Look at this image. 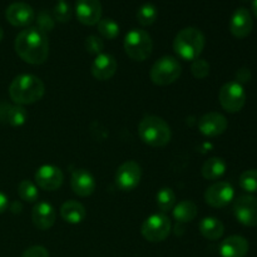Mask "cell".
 Segmentation results:
<instances>
[{
    "label": "cell",
    "instance_id": "6da1fadb",
    "mask_svg": "<svg viewBox=\"0 0 257 257\" xmlns=\"http://www.w3.org/2000/svg\"><path fill=\"white\" fill-rule=\"evenodd\" d=\"M15 52L24 60L33 65L43 64L49 55V40L45 33L38 28H27L15 38Z\"/></svg>",
    "mask_w": 257,
    "mask_h": 257
},
{
    "label": "cell",
    "instance_id": "7a4b0ae2",
    "mask_svg": "<svg viewBox=\"0 0 257 257\" xmlns=\"http://www.w3.org/2000/svg\"><path fill=\"white\" fill-rule=\"evenodd\" d=\"M45 85L42 79L33 74H20L13 79L9 87V95L18 105L33 104L43 98Z\"/></svg>",
    "mask_w": 257,
    "mask_h": 257
},
{
    "label": "cell",
    "instance_id": "3957f363",
    "mask_svg": "<svg viewBox=\"0 0 257 257\" xmlns=\"http://www.w3.org/2000/svg\"><path fill=\"white\" fill-rule=\"evenodd\" d=\"M206 45L205 35L197 28H185L176 35L173 50L183 60L198 59Z\"/></svg>",
    "mask_w": 257,
    "mask_h": 257
},
{
    "label": "cell",
    "instance_id": "277c9868",
    "mask_svg": "<svg viewBox=\"0 0 257 257\" xmlns=\"http://www.w3.org/2000/svg\"><path fill=\"white\" fill-rule=\"evenodd\" d=\"M138 135L151 147H165L171 141V128L165 119L157 115H147L138 124Z\"/></svg>",
    "mask_w": 257,
    "mask_h": 257
},
{
    "label": "cell",
    "instance_id": "5b68a950",
    "mask_svg": "<svg viewBox=\"0 0 257 257\" xmlns=\"http://www.w3.org/2000/svg\"><path fill=\"white\" fill-rule=\"evenodd\" d=\"M124 50L131 59L143 62L152 54L153 42L151 35L143 29H132L125 34Z\"/></svg>",
    "mask_w": 257,
    "mask_h": 257
},
{
    "label": "cell",
    "instance_id": "8992f818",
    "mask_svg": "<svg viewBox=\"0 0 257 257\" xmlns=\"http://www.w3.org/2000/svg\"><path fill=\"white\" fill-rule=\"evenodd\" d=\"M182 67L175 57L165 55L152 65L150 77L157 85H170L180 78Z\"/></svg>",
    "mask_w": 257,
    "mask_h": 257
},
{
    "label": "cell",
    "instance_id": "52a82bcc",
    "mask_svg": "<svg viewBox=\"0 0 257 257\" xmlns=\"http://www.w3.org/2000/svg\"><path fill=\"white\" fill-rule=\"evenodd\" d=\"M171 232V221L165 213H155L146 218L141 227V233L150 242H161Z\"/></svg>",
    "mask_w": 257,
    "mask_h": 257
},
{
    "label": "cell",
    "instance_id": "ba28073f",
    "mask_svg": "<svg viewBox=\"0 0 257 257\" xmlns=\"http://www.w3.org/2000/svg\"><path fill=\"white\" fill-rule=\"evenodd\" d=\"M218 100L226 112H240L246 103V93L242 84L238 82H228L223 84L218 93Z\"/></svg>",
    "mask_w": 257,
    "mask_h": 257
},
{
    "label": "cell",
    "instance_id": "9c48e42d",
    "mask_svg": "<svg viewBox=\"0 0 257 257\" xmlns=\"http://www.w3.org/2000/svg\"><path fill=\"white\" fill-rule=\"evenodd\" d=\"M142 170L135 161H127L118 167L115 172V185L120 191L130 192L133 191L141 182Z\"/></svg>",
    "mask_w": 257,
    "mask_h": 257
},
{
    "label": "cell",
    "instance_id": "30bf717a",
    "mask_svg": "<svg viewBox=\"0 0 257 257\" xmlns=\"http://www.w3.org/2000/svg\"><path fill=\"white\" fill-rule=\"evenodd\" d=\"M233 213L237 221L248 227L257 226V198L253 196H240L233 203Z\"/></svg>",
    "mask_w": 257,
    "mask_h": 257
},
{
    "label": "cell",
    "instance_id": "8fae6325",
    "mask_svg": "<svg viewBox=\"0 0 257 257\" xmlns=\"http://www.w3.org/2000/svg\"><path fill=\"white\" fill-rule=\"evenodd\" d=\"M233 197H235V190L230 183L225 181L213 183L205 192L206 203L215 208L225 207L233 200Z\"/></svg>",
    "mask_w": 257,
    "mask_h": 257
},
{
    "label": "cell",
    "instance_id": "7c38bea8",
    "mask_svg": "<svg viewBox=\"0 0 257 257\" xmlns=\"http://www.w3.org/2000/svg\"><path fill=\"white\" fill-rule=\"evenodd\" d=\"M35 182L42 190L55 191L62 187L64 182V175L59 167L45 165L38 168L35 172Z\"/></svg>",
    "mask_w": 257,
    "mask_h": 257
},
{
    "label": "cell",
    "instance_id": "4fadbf2b",
    "mask_svg": "<svg viewBox=\"0 0 257 257\" xmlns=\"http://www.w3.org/2000/svg\"><path fill=\"white\" fill-rule=\"evenodd\" d=\"M75 15L82 24L92 27L102 19V4L99 0H77Z\"/></svg>",
    "mask_w": 257,
    "mask_h": 257
},
{
    "label": "cell",
    "instance_id": "5bb4252c",
    "mask_svg": "<svg viewBox=\"0 0 257 257\" xmlns=\"http://www.w3.org/2000/svg\"><path fill=\"white\" fill-rule=\"evenodd\" d=\"M227 119L217 112L206 113L198 120V130L206 137H217L227 130Z\"/></svg>",
    "mask_w": 257,
    "mask_h": 257
},
{
    "label": "cell",
    "instance_id": "9a60e30c",
    "mask_svg": "<svg viewBox=\"0 0 257 257\" xmlns=\"http://www.w3.org/2000/svg\"><path fill=\"white\" fill-rule=\"evenodd\" d=\"M5 17L13 27L24 28L34 22L35 13L33 8L25 3H13L8 7Z\"/></svg>",
    "mask_w": 257,
    "mask_h": 257
},
{
    "label": "cell",
    "instance_id": "2e32d148",
    "mask_svg": "<svg viewBox=\"0 0 257 257\" xmlns=\"http://www.w3.org/2000/svg\"><path fill=\"white\" fill-rule=\"evenodd\" d=\"M253 22L251 13L246 8H238L235 10L230 20V32L237 39L248 37L252 32Z\"/></svg>",
    "mask_w": 257,
    "mask_h": 257
},
{
    "label": "cell",
    "instance_id": "e0dca14e",
    "mask_svg": "<svg viewBox=\"0 0 257 257\" xmlns=\"http://www.w3.org/2000/svg\"><path fill=\"white\" fill-rule=\"evenodd\" d=\"M70 186L75 195H78L79 197H88L94 192L95 180L89 171L79 168L72 173Z\"/></svg>",
    "mask_w": 257,
    "mask_h": 257
},
{
    "label": "cell",
    "instance_id": "ac0fdd59",
    "mask_svg": "<svg viewBox=\"0 0 257 257\" xmlns=\"http://www.w3.org/2000/svg\"><path fill=\"white\" fill-rule=\"evenodd\" d=\"M117 60L112 54L100 53L92 64V74L98 80H109L117 72Z\"/></svg>",
    "mask_w": 257,
    "mask_h": 257
},
{
    "label": "cell",
    "instance_id": "d6986e66",
    "mask_svg": "<svg viewBox=\"0 0 257 257\" xmlns=\"http://www.w3.org/2000/svg\"><path fill=\"white\" fill-rule=\"evenodd\" d=\"M55 217H57V213H55L54 207H53L50 203L39 202L34 206V208H33V223H34L35 227L39 228V230L45 231L52 228L53 225L55 223Z\"/></svg>",
    "mask_w": 257,
    "mask_h": 257
},
{
    "label": "cell",
    "instance_id": "ffe728a7",
    "mask_svg": "<svg viewBox=\"0 0 257 257\" xmlns=\"http://www.w3.org/2000/svg\"><path fill=\"white\" fill-rule=\"evenodd\" d=\"M248 248L250 245L245 237L233 235L221 242L220 255L221 257H245L247 255Z\"/></svg>",
    "mask_w": 257,
    "mask_h": 257
},
{
    "label": "cell",
    "instance_id": "44dd1931",
    "mask_svg": "<svg viewBox=\"0 0 257 257\" xmlns=\"http://www.w3.org/2000/svg\"><path fill=\"white\" fill-rule=\"evenodd\" d=\"M28 119V113L22 105H12L9 103H0V123L12 127H20Z\"/></svg>",
    "mask_w": 257,
    "mask_h": 257
},
{
    "label": "cell",
    "instance_id": "7402d4cb",
    "mask_svg": "<svg viewBox=\"0 0 257 257\" xmlns=\"http://www.w3.org/2000/svg\"><path fill=\"white\" fill-rule=\"evenodd\" d=\"M60 216L65 222L77 225L84 221L87 211L84 206L78 201H67L60 207Z\"/></svg>",
    "mask_w": 257,
    "mask_h": 257
},
{
    "label": "cell",
    "instance_id": "603a6c76",
    "mask_svg": "<svg viewBox=\"0 0 257 257\" xmlns=\"http://www.w3.org/2000/svg\"><path fill=\"white\" fill-rule=\"evenodd\" d=\"M198 228H200L201 235L211 241L221 238L223 236V232H225V226L216 217L202 218L198 223Z\"/></svg>",
    "mask_w": 257,
    "mask_h": 257
},
{
    "label": "cell",
    "instance_id": "cb8c5ba5",
    "mask_svg": "<svg viewBox=\"0 0 257 257\" xmlns=\"http://www.w3.org/2000/svg\"><path fill=\"white\" fill-rule=\"evenodd\" d=\"M197 216V206L192 201H181L173 207V217L177 222L187 223L193 221Z\"/></svg>",
    "mask_w": 257,
    "mask_h": 257
},
{
    "label": "cell",
    "instance_id": "d4e9b609",
    "mask_svg": "<svg viewBox=\"0 0 257 257\" xmlns=\"http://www.w3.org/2000/svg\"><path fill=\"white\" fill-rule=\"evenodd\" d=\"M226 172V162L220 157H212L210 160L206 161L202 166V173L203 177L206 180H217V178L222 177Z\"/></svg>",
    "mask_w": 257,
    "mask_h": 257
},
{
    "label": "cell",
    "instance_id": "484cf974",
    "mask_svg": "<svg viewBox=\"0 0 257 257\" xmlns=\"http://www.w3.org/2000/svg\"><path fill=\"white\" fill-rule=\"evenodd\" d=\"M156 200H157L158 208H160V211L162 213L173 210V207L176 206V195L172 188L170 187L161 188L158 191Z\"/></svg>",
    "mask_w": 257,
    "mask_h": 257
},
{
    "label": "cell",
    "instance_id": "4316f807",
    "mask_svg": "<svg viewBox=\"0 0 257 257\" xmlns=\"http://www.w3.org/2000/svg\"><path fill=\"white\" fill-rule=\"evenodd\" d=\"M158 17V10L151 3H145L137 10V20L142 27H150L156 22Z\"/></svg>",
    "mask_w": 257,
    "mask_h": 257
},
{
    "label": "cell",
    "instance_id": "83f0119b",
    "mask_svg": "<svg viewBox=\"0 0 257 257\" xmlns=\"http://www.w3.org/2000/svg\"><path fill=\"white\" fill-rule=\"evenodd\" d=\"M98 32L105 39H115L119 34V25L117 22H114L113 19L109 18H105V19H100L98 22Z\"/></svg>",
    "mask_w": 257,
    "mask_h": 257
},
{
    "label": "cell",
    "instance_id": "f1b7e54d",
    "mask_svg": "<svg viewBox=\"0 0 257 257\" xmlns=\"http://www.w3.org/2000/svg\"><path fill=\"white\" fill-rule=\"evenodd\" d=\"M18 195L23 201L27 202H35L39 197V192H38V187L32 182V181L24 180L19 183L18 186Z\"/></svg>",
    "mask_w": 257,
    "mask_h": 257
},
{
    "label": "cell",
    "instance_id": "f546056e",
    "mask_svg": "<svg viewBox=\"0 0 257 257\" xmlns=\"http://www.w3.org/2000/svg\"><path fill=\"white\" fill-rule=\"evenodd\" d=\"M240 187L246 192H257V170H247L240 176Z\"/></svg>",
    "mask_w": 257,
    "mask_h": 257
},
{
    "label": "cell",
    "instance_id": "4dcf8cb0",
    "mask_svg": "<svg viewBox=\"0 0 257 257\" xmlns=\"http://www.w3.org/2000/svg\"><path fill=\"white\" fill-rule=\"evenodd\" d=\"M73 17V10L68 3L64 0L58 3L54 8H53V18L59 23H68Z\"/></svg>",
    "mask_w": 257,
    "mask_h": 257
},
{
    "label": "cell",
    "instance_id": "1f68e13d",
    "mask_svg": "<svg viewBox=\"0 0 257 257\" xmlns=\"http://www.w3.org/2000/svg\"><path fill=\"white\" fill-rule=\"evenodd\" d=\"M191 72H192L193 77L197 79H205L210 74V64L207 60L198 58V59L193 60L192 65H191Z\"/></svg>",
    "mask_w": 257,
    "mask_h": 257
},
{
    "label": "cell",
    "instance_id": "d6a6232c",
    "mask_svg": "<svg viewBox=\"0 0 257 257\" xmlns=\"http://www.w3.org/2000/svg\"><path fill=\"white\" fill-rule=\"evenodd\" d=\"M38 29L42 30L43 33L50 32L54 28V18L47 10H42L37 17Z\"/></svg>",
    "mask_w": 257,
    "mask_h": 257
},
{
    "label": "cell",
    "instance_id": "836d02e7",
    "mask_svg": "<svg viewBox=\"0 0 257 257\" xmlns=\"http://www.w3.org/2000/svg\"><path fill=\"white\" fill-rule=\"evenodd\" d=\"M84 45L87 52L90 53V54L98 55L103 52V49H104V43H103V40L100 39L99 37H97V35H89V37L85 38Z\"/></svg>",
    "mask_w": 257,
    "mask_h": 257
},
{
    "label": "cell",
    "instance_id": "e575fe53",
    "mask_svg": "<svg viewBox=\"0 0 257 257\" xmlns=\"http://www.w3.org/2000/svg\"><path fill=\"white\" fill-rule=\"evenodd\" d=\"M22 257H49V252L43 246H32L23 252Z\"/></svg>",
    "mask_w": 257,
    "mask_h": 257
},
{
    "label": "cell",
    "instance_id": "d590c367",
    "mask_svg": "<svg viewBox=\"0 0 257 257\" xmlns=\"http://www.w3.org/2000/svg\"><path fill=\"white\" fill-rule=\"evenodd\" d=\"M251 78V73L250 70L247 69V68H242V69H240L237 72V79H238V83L241 82H248Z\"/></svg>",
    "mask_w": 257,
    "mask_h": 257
},
{
    "label": "cell",
    "instance_id": "8d00e7d4",
    "mask_svg": "<svg viewBox=\"0 0 257 257\" xmlns=\"http://www.w3.org/2000/svg\"><path fill=\"white\" fill-rule=\"evenodd\" d=\"M8 205H9V201H8V197L3 192H0V213L5 212L8 208Z\"/></svg>",
    "mask_w": 257,
    "mask_h": 257
},
{
    "label": "cell",
    "instance_id": "74e56055",
    "mask_svg": "<svg viewBox=\"0 0 257 257\" xmlns=\"http://www.w3.org/2000/svg\"><path fill=\"white\" fill-rule=\"evenodd\" d=\"M252 10H253V14L257 18V0H253L252 2Z\"/></svg>",
    "mask_w": 257,
    "mask_h": 257
},
{
    "label": "cell",
    "instance_id": "f35d334b",
    "mask_svg": "<svg viewBox=\"0 0 257 257\" xmlns=\"http://www.w3.org/2000/svg\"><path fill=\"white\" fill-rule=\"evenodd\" d=\"M3 37H4V32H3V28L0 27V42L3 40Z\"/></svg>",
    "mask_w": 257,
    "mask_h": 257
},
{
    "label": "cell",
    "instance_id": "ab89813d",
    "mask_svg": "<svg viewBox=\"0 0 257 257\" xmlns=\"http://www.w3.org/2000/svg\"><path fill=\"white\" fill-rule=\"evenodd\" d=\"M60 2H62V0H60Z\"/></svg>",
    "mask_w": 257,
    "mask_h": 257
}]
</instances>
